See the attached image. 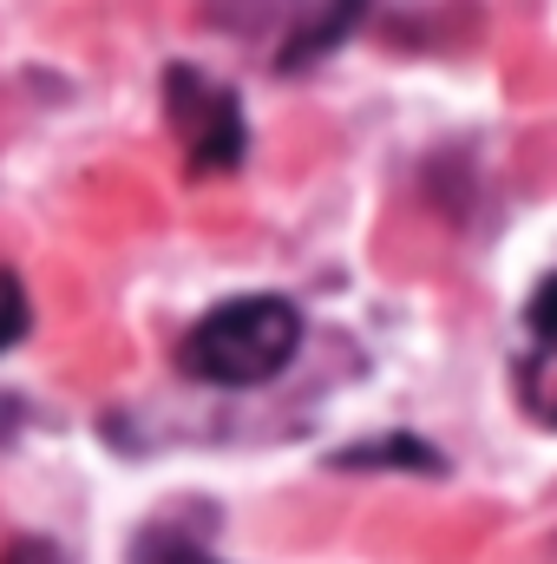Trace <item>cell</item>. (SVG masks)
I'll use <instances>...</instances> for the list:
<instances>
[{
	"mask_svg": "<svg viewBox=\"0 0 557 564\" xmlns=\"http://www.w3.org/2000/svg\"><path fill=\"white\" fill-rule=\"evenodd\" d=\"M295 348H302L295 302H282V295H237V302L210 308L184 335L177 368L190 381H210V388H256V381H276Z\"/></svg>",
	"mask_w": 557,
	"mask_h": 564,
	"instance_id": "6da1fadb",
	"label": "cell"
},
{
	"mask_svg": "<svg viewBox=\"0 0 557 564\" xmlns=\"http://www.w3.org/2000/svg\"><path fill=\"white\" fill-rule=\"evenodd\" d=\"M164 99H171V132H177L197 177L237 171V158H243V112H237V99L217 79H204L190 66H171Z\"/></svg>",
	"mask_w": 557,
	"mask_h": 564,
	"instance_id": "7a4b0ae2",
	"label": "cell"
},
{
	"mask_svg": "<svg viewBox=\"0 0 557 564\" xmlns=\"http://www.w3.org/2000/svg\"><path fill=\"white\" fill-rule=\"evenodd\" d=\"M518 401L532 421L557 426V335H532V355L518 361Z\"/></svg>",
	"mask_w": 557,
	"mask_h": 564,
	"instance_id": "3957f363",
	"label": "cell"
},
{
	"mask_svg": "<svg viewBox=\"0 0 557 564\" xmlns=\"http://www.w3.org/2000/svg\"><path fill=\"white\" fill-rule=\"evenodd\" d=\"M374 459H407V466H439L426 446L414 440H387V446H361V453H341V466H374Z\"/></svg>",
	"mask_w": 557,
	"mask_h": 564,
	"instance_id": "277c9868",
	"label": "cell"
},
{
	"mask_svg": "<svg viewBox=\"0 0 557 564\" xmlns=\"http://www.w3.org/2000/svg\"><path fill=\"white\" fill-rule=\"evenodd\" d=\"M532 335H557V276H545L532 295Z\"/></svg>",
	"mask_w": 557,
	"mask_h": 564,
	"instance_id": "5b68a950",
	"label": "cell"
},
{
	"mask_svg": "<svg viewBox=\"0 0 557 564\" xmlns=\"http://www.w3.org/2000/svg\"><path fill=\"white\" fill-rule=\"evenodd\" d=\"M139 564H204V558H197L190 545H177V539H144Z\"/></svg>",
	"mask_w": 557,
	"mask_h": 564,
	"instance_id": "8992f818",
	"label": "cell"
},
{
	"mask_svg": "<svg viewBox=\"0 0 557 564\" xmlns=\"http://www.w3.org/2000/svg\"><path fill=\"white\" fill-rule=\"evenodd\" d=\"M20 335V289H13V276H0V348Z\"/></svg>",
	"mask_w": 557,
	"mask_h": 564,
	"instance_id": "52a82bcc",
	"label": "cell"
},
{
	"mask_svg": "<svg viewBox=\"0 0 557 564\" xmlns=\"http://www.w3.org/2000/svg\"><path fill=\"white\" fill-rule=\"evenodd\" d=\"M0 564H59V558H53L46 545H13V552H7Z\"/></svg>",
	"mask_w": 557,
	"mask_h": 564,
	"instance_id": "ba28073f",
	"label": "cell"
}]
</instances>
